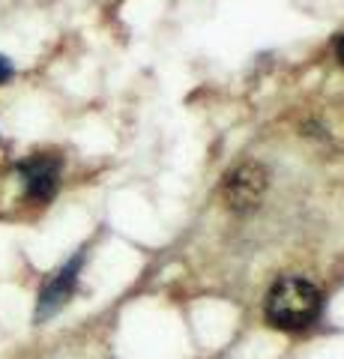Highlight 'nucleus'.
<instances>
[{
    "label": "nucleus",
    "instance_id": "obj_5",
    "mask_svg": "<svg viewBox=\"0 0 344 359\" xmlns=\"http://www.w3.org/2000/svg\"><path fill=\"white\" fill-rule=\"evenodd\" d=\"M9 75H13V66H9V60H6V57H0V81H6Z\"/></svg>",
    "mask_w": 344,
    "mask_h": 359
},
{
    "label": "nucleus",
    "instance_id": "obj_1",
    "mask_svg": "<svg viewBox=\"0 0 344 359\" xmlns=\"http://www.w3.org/2000/svg\"><path fill=\"white\" fill-rule=\"evenodd\" d=\"M320 314V290L299 276L279 278L266 294V320L275 330H305Z\"/></svg>",
    "mask_w": 344,
    "mask_h": 359
},
{
    "label": "nucleus",
    "instance_id": "obj_3",
    "mask_svg": "<svg viewBox=\"0 0 344 359\" xmlns=\"http://www.w3.org/2000/svg\"><path fill=\"white\" fill-rule=\"evenodd\" d=\"M18 174L25 180V192L33 201H48L57 192V180H60V162L51 156H33V159L18 165Z\"/></svg>",
    "mask_w": 344,
    "mask_h": 359
},
{
    "label": "nucleus",
    "instance_id": "obj_6",
    "mask_svg": "<svg viewBox=\"0 0 344 359\" xmlns=\"http://www.w3.org/2000/svg\"><path fill=\"white\" fill-rule=\"evenodd\" d=\"M336 54H338V60H341V66H344V33H341V39H338V45H336Z\"/></svg>",
    "mask_w": 344,
    "mask_h": 359
},
{
    "label": "nucleus",
    "instance_id": "obj_4",
    "mask_svg": "<svg viewBox=\"0 0 344 359\" xmlns=\"http://www.w3.org/2000/svg\"><path fill=\"white\" fill-rule=\"evenodd\" d=\"M78 266H81V261L75 257L69 266L60 269V273L46 285V290H42V297H39V311H36V318H39V320L51 318V314L57 311L66 299H69L72 287H75V273H78Z\"/></svg>",
    "mask_w": 344,
    "mask_h": 359
},
{
    "label": "nucleus",
    "instance_id": "obj_2",
    "mask_svg": "<svg viewBox=\"0 0 344 359\" xmlns=\"http://www.w3.org/2000/svg\"><path fill=\"white\" fill-rule=\"evenodd\" d=\"M263 192H266V171L261 165H242L225 180V204L237 212L258 207Z\"/></svg>",
    "mask_w": 344,
    "mask_h": 359
}]
</instances>
